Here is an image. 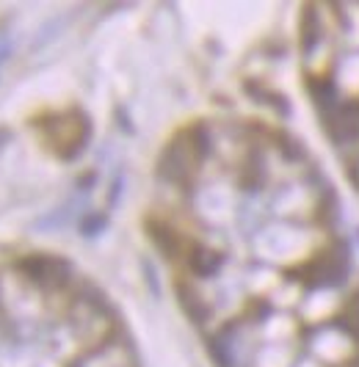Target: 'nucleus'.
Returning <instances> with one entry per match:
<instances>
[{"label": "nucleus", "instance_id": "1", "mask_svg": "<svg viewBox=\"0 0 359 367\" xmlns=\"http://www.w3.org/2000/svg\"><path fill=\"white\" fill-rule=\"evenodd\" d=\"M147 235L216 367H359V266L293 135L241 116L183 127Z\"/></svg>", "mask_w": 359, "mask_h": 367}, {"label": "nucleus", "instance_id": "2", "mask_svg": "<svg viewBox=\"0 0 359 367\" xmlns=\"http://www.w3.org/2000/svg\"><path fill=\"white\" fill-rule=\"evenodd\" d=\"M0 367H138L122 318L53 254L0 260Z\"/></svg>", "mask_w": 359, "mask_h": 367}]
</instances>
